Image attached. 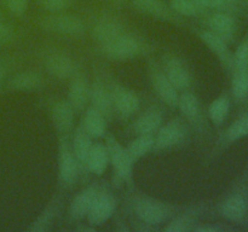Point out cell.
<instances>
[{
	"mask_svg": "<svg viewBox=\"0 0 248 232\" xmlns=\"http://www.w3.org/2000/svg\"><path fill=\"white\" fill-rule=\"evenodd\" d=\"M131 205L138 221L149 227L166 222L173 217L177 209L174 205L148 196H137L132 200Z\"/></svg>",
	"mask_w": 248,
	"mask_h": 232,
	"instance_id": "6da1fadb",
	"label": "cell"
},
{
	"mask_svg": "<svg viewBox=\"0 0 248 232\" xmlns=\"http://www.w3.org/2000/svg\"><path fill=\"white\" fill-rule=\"evenodd\" d=\"M219 213L228 221L237 224L248 222V173H245L239 183L232 188L220 202Z\"/></svg>",
	"mask_w": 248,
	"mask_h": 232,
	"instance_id": "7a4b0ae2",
	"label": "cell"
},
{
	"mask_svg": "<svg viewBox=\"0 0 248 232\" xmlns=\"http://www.w3.org/2000/svg\"><path fill=\"white\" fill-rule=\"evenodd\" d=\"M106 146L108 149L109 162L113 166L114 179L116 185L126 183L127 185H132V171L133 161L128 156L126 147L121 145V143L114 137L113 134H106Z\"/></svg>",
	"mask_w": 248,
	"mask_h": 232,
	"instance_id": "3957f363",
	"label": "cell"
},
{
	"mask_svg": "<svg viewBox=\"0 0 248 232\" xmlns=\"http://www.w3.org/2000/svg\"><path fill=\"white\" fill-rule=\"evenodd\" d=\"M102 53L113 60H128L147 51V46L137 36L123 33L110 43L101 46Z\"/></svg>",
	"mask_w": 248,
	"mask_h": 232,
	"instance_id": "277c9868",
	"label": "cell"
},
{
	"mask_svg": "<svg viewBox=\"0 0 248 232\" xmlns=\"http://www.w3.org/2000/svg\"><path fill=\"white\" fill-rule=\"evenodd\" d=\"M80 167L72 149L69 135H61L58 147V176L63 186L70 188L79 176Z\"/></svg>",
	"mask_w": 248,
	"mask_h": 232,
	"instance_id": "5b68a950",
	"label": "cell"
},
{
	"mask_svg": "<svg viewBox=\"0 0 248 232\" xmlns=\"http://www.w3.org/2000/svg\"><path fill=\"white\" fill-rule=\"evenodd\" d=\"M188 137V128L182 118L176 117L162 125L154 135V151L169 150L182 145Z\"/></svg>",
	"mask_w": 248,
	"mask_h": 232,
	"instance_id": "8992f818",
	"label": "cell"
},
{
	"mask_svg": "<svg viewBox=\"0 0 248 232\" xmlns=\"http://www.w3.org/2000/svg\"><path fill=\"white\" fill-rule=\"evenodd\" d=\"M41 28L50 33L67 36H81L85 33V24L74 14H62L60 12L43 17L39 22Z\"/></svg>",
	"mask_w": 248,
	"mask_h": 232,
	"instance_id": "52a82bcc",
	"label": "cell"
},
{
	"mask_svg": "<svg viewBox=\"0 0 248 232\" xmlns=\"http://www.w3.org/2000/svg\"><path fill=\"white\" fill-rule=\"evenodd\" d=\"M148 72H149L150 84H152L153 88H154L155 93L159 96V98L170 108H177L179 92L172 85L169 77L165 75L161 65L155 60L150 59L149 64H148Z\"/></svg>",
	"mask_w": 248,
	"mask_h": 232,
	"instance_id": "ba28073f",
	"label": "cell"
},
{
	"mask_svg": "<svg viewBox=\"0 0 248 232\" xmlns=\"http://www.w3.org/2000/svg\"><path fill=\"white\" fill-rule=\"evenodd\" d=\"M116 210V198L110 191L102 188L94 198L91 208L86 215L87 224L91 226H102L114 215Z\"/></svg>",
	"mask_w": 248,
	"mask_h": 232,
	"instance_id": "9c48e42d",
	"label": "cell"
},
{
	"mask_svg": "<svg viewBox=\"0 0 248 232\" xmlns=\"http://www.w3.org/2000/svg\"><path fill=\"white\" fill-rule=\"evenodd\" d=\"M90 102L91 106L96 108L107 118V121L113 118L114 105L110 85L103 80L102 75L96 74L93 82L90 85Z\"/></svg>",
	"mask_w": 248,
	"mask_h": 232,
	"instance_id": "30bf717a",
	"label": "cell"
},
{
	"mask_svg": "<svg viewBox=\"0 0 248 232\" xmlns=\"http://www.w3.org/2000/svg\"><path fill=\"white\" fill-rule=\"evenodd\" d=\"M113 97L114 114L120 118H128L140 108V98L133 91L127 87L118 84V82H109Z\"/></svg>",
	"mask_w": 248,
	"mask_h": 232,
	"instance_id": "8fae6325",
	"label": "cell"
},
{
	"mask_svg": "<svg viewBox=\"0 0 248 232\" xmlns=\"http://www.w3.org/2000/svg\"><path fill=\"white\" fill-rule=\"evenodd\" d=\"M160 65L165 75L177 88V91L183 92L189 89L191 85L190 72L181 58L170 53L162 57V62Z\"/></svg>",
	"mask_w": 248,
	"mask_h": 232,
	"instance_id": "7c38bea8",
	"label": "cell"
},
{
	"mask_svg": "<svg viewBox=\"0 0 248 232\" xmlns=\"http://www.w3.org/2000/svg\"><path fill=\"white\" fill-rule=\"evenodd\" d=\"M101 186L97 183L89 185L86 188L78 193L74 198H73L72 203L69 207V217L70 219L74 221H79L86 218L87 213H89L90 208H91L92 203H93L94 198L98 195Z\"/></svg>",
	"mask_w": 248,
	"mask_h": 232,
	"instance_id": "4fadbf2b",
	"label": "cell"
},
{
	"mask_svg": "<svg viewBox=\"0 0 248 232\" xmlns=\"http://www.w3.org/2000/svg\"><path fill=\"white\" fill-rule=\"evenodd\" d=\"M45 68L48 74L60 80L72 77L77 72L74 60L63 52H52L46 56Z\"/></svg>",
	"mask_w": 248,
	"mask_h": 232,
	"instance_id": "5bb4252c",
	"label": "cell"
},
{
	"mask_svg": "<svg viewBox=\"0 0 248 232\" xmlns=\"http://www.w3.org/2000/svg\"><path fill=\"white\" fill-rule=\"evenodd\" d=\"M206 24H207L208 30L217 34L227 43L232 41L236 33V21L228 12L217 11L210 14L206 19Z\"/></svg>",
	"mask_w": 248,
	"mask_h": 232,
	"instance_id": "9a60e30c",
	"label": "cell"
},
{
	"mask_svg": "<svg viewBox=\"0 0 248 232\" xmlns=\"http://www.w3.org/2000/svg\"><path fill=\"white\" fill-rule=\"evenodd\" d=\"M51 118L61 135H69L74 126L75 110L68 101H58L51 109Z\"/></svg>",
	"mask_w": 248,
	"mask_h": 232,
	"instance_id": "2e32d148",
	"label": "cell"
},
{
	"mask_svg": "<svg viewBox=\"0 0 248 232\" xmlns=\"http://www.w3.org/2000/svg\"><path fill=\"white\" fill-rule=\"evenodd\" d=\"M132 4L140 12L149 16L159 18L161 21L173 22L179 23L178 14L171 9V6H167L162 0H132Z\"/></svg>",
	"mask_w": 248,
	"mask_h": 232,
	"instance_id": "e0dca14e",
	"label": "cell"
},
{
	"mask_svg": "<svg viewBox=\"0 0 248 232\" xmlns=\"http://www.w3.org/2000/svg\"><path fill=\"white\" fill-rule=\"evenodd\" d=\"M177 108L179 109L184 118H186L189 122L193 123L196 128L203 127L202 111H201L200 102H199V98L196 97L195 93L190 92L189 89L182 92L179 94Z\"/></svg>",
	"mask_w": 248,
	"mask_h": 232,
	"instance_id": "ac0fdd59",
	"label": "cell"
},
{
	"mask_svg": "<svg viewBox=\"0 0 248 232\" xmlns=\"http://www.w3.org/2000/svg\"><path fill=\"white\" fill-rule=\"evenodd\" d=\"M68 91V102L75 111L84 110L90 101V84L86 77L75 72Z\"/></svg>",
	"mask_w": 248,
	"mask_h": 232,
	"instance_id": "d6986e66",
	"label": "cell"
},
{
	"mask_svg": "<svg viewBox=\"0 0 248 232\" xmlns=\"http://www.w3.org/2000/svg\"><path fill=\"white\" fill-rule=\"evenodd\" d=\"M199 35H200V39L203 41V44L217 56L218 59H219L220 63L223 64V67H224L225 69L232 70V55L229 51L227 41L223 40L220 36L212 33V31L208 30V29L200 31Z\"/></svg>",
	"mask_w": 248,
	"mask_h": 232,
	"instance_id": "ffe728a7",
	"label": "cell"
},
{
	"mask_svg": "<svg viewBox=\"0 0 248 232\" xmlns=\"http://www.w3.org/2000/svg\"><path fill=\"white\" fill-rule=\"evenodd\" d=\"M164 122V113L156 106L147 109L143 111L132 126V130L136 134H153L159 130Z\"/></svg>",
	"mask_w": 248,
	"mask_h": 232,
	"instance_id": "44dd1931",
	"label": "cell"
},
{
	"mask_svg": "<svg viewBox=\"0 0 248 232\" xmlns=\"http://www.w3.org/2000/svg\"><path fill=\"white\" fill-rule=\"evenodd\" d=\"M123 33H125L123 24L118 19L111 17H104L99 19L92 28V36L101 46L110 43Z\"/></svg>",
	"mask_w": 248,
	"mask_h": 232,
	"instance_id": "7402d4cb",
	"label": "cell"
},
{
	"mask_svg": "<svg viewBox=\"0 0 248 232\" xmlns=\"http://www.w3.org/2000/svg\"><path fill=\"white\" fill-rule=\"evenodd\" d=\"M72 140V149L79 163L80 172L86 171V160L92 147V137L85 130L84 126L79 125L74 130Z\"/></svg>",
	"mask_w": 248,
	"mask_h": 232,
	"instance_id": "603a6c76",
	"label": "cell"
},
{
	"mask_svg": "<svg viewBox=\"0 0 248 232\" xmlns=\"http://www.w3.org/2000/svg\"><path fill=\"white\" fill-rule=\"evenodd\" d=\"M43 86V77L35 72H22L10 77L7 81V89L19 92L36 91Z\"/></svg>",
	"mask_w": 248,
	"mask_h": 232,
	"instance_id": "cb8c5ba5",
	"label": "cell"
},
{
	"mask_svg": "<svg viewBox=\"0 0 248 232\" xmlns=\"http://www.w3.org/2000/svg\"><path fill=\"white\" fill-rule=\"evenodd\" d=\"M109 164V154L106 144L96 143L92 144L86 160V171L94 175H102Z\"/></svg>",
	"mask_w": 248,
	"mask_h": 232,
	"instance_id": "d4e9b609",
	"label": "cell"
},
{
	"mask_svg": "<svg viewBox=\"0 0 248 232\" xmlns=\"http://www.w3.org/2000/svg\"><path fill=\"white\" fill-rule=\"evenodd\" d=\"M82 126L92 138H103L107 134V118L93 106L85 110Z\"/></svg>",
	"mask_w": 248,
	"mask_h": 232,
	"instance_id": "484cf974",
	"label": "cell"
},
{
	"mask_svg": "<svg viewBox=\"0 0 248 232\" xmlns=\"http://www.w3.org/2000/svg\"><path fill=\"white\" fill-rule=\"evenodd\" d=\"M201 214L200 207H193L191 209L186 210L183 214L177 215L173 219L167 222L164 227L165 232H186L194 230L195 225L198 224L199 215Z\"/></svg>",
	"mask_w": 248,
	"mask_h": 232,
	"instance_id": "4316f807",
	"label": "cell"
},
{
	"mask_svg": "<svg viewBox=\"0 0 248 232\" xmlns=\"http://www.w3.org/2000/svg\"><path fill=\"white\" fill-rule=\"evenodd\" d=\"M154 147V135L153 134H138L133 140L128 143L126 146L128 156L133 161V163L142 159L143 156L150 152Z\"/></svg>",
	"mask_w": 248,
	"mask_h": 232,
	"instance_id": "83f0119b",
	"label": "cell"
},
{
	"mask_svg": "<svg viewBox=\"0 0 248 232\" xmlns=\"http://www.w3.org/2000/svg\"><path fill=\"white\" fill-rule=\"evenodd\" d=\"M248 135V113L240 116L237 120H235L232 125L229 126L227 130L224 132L222 138V145H229L232 143L237 142L242 138Z\"/></svg>",
	"mask_w": 248,
	"mask_h": 232,
	"instance_id": "f1b7e54d",
	"label": "cell"
},
{
	"mask_svg": "<svg viewBox=\"0 0 248 232\" xmlns=\"http://www.w3.org/2000/svg\"><path fill=\"white\" fill-rule=\"evenodd\" d=\"M58 209H60V202H58V200H55L41 212V214L39 215L35 220H34L33 224H31V227L28 229L29 231L41 232L50 229L53 220L57 217Z\"/></svg>",
	"mask_w": 248,
	"mask_h": 232,
	"instance_id": "f546056e",
	"label": "cell"
},
{
	"mask_svg": "<svg viewBox=\"0 0 248 232\" xmlns=\"http://www.w3.org/2000/svg\"><path fill=\"white\" fill-rule=\"evenodd\" d=\"M230 109V101L227 96H219L208 106V116L215 126L223 125Z\"/></svg>",
	"mask_w": 248,
	"mask_h": 232,
	"instance_id": "4dcf8cb0",
	"label": "cell"
},
{
	"mask_svg": "<svg viewBox=\"0 0 248 232\" xmlns=\"http://www.w3.org/2000/svg\"><path fill=\"white\" fill-rule=\"evenodd\" d=\"M170 6L178 16L184 17H196L205 12V10L193 0H170Z\"/></svg>",
	"mask_w": 248,
	"mask_h": 232,
	"instance_id": "1f68e13d",
	"label": "cell"
},
{
	"mask_svg": "<svg viewBox=\"0 0 248 232\" xmlns=\"http://www.w3.org/2000/svg\"><path fill=\"white\" fill-rule=\"evenodd\" d=\"M232 96L236 101H244L248 96V74L247 72H234L232 75Z\"/></svg>",
	"mask_w": 248,
	"mask_h": 232,
	"instance_id": "d6a6232c",
	"label": "cell"
},
{
	"mask_svg": "<svg viewBox=\"0 0 248 232\" xmlns=\"http://www.w3.org/2000/svg\"><path fill=\"white\" fill-rule=\"evenodd\" d=\"M248 67V35L236 48L232 56V72H247Z\"/></svg>",
	"mask_w": 248,
	"mask_h": 232,
	"instance_id": "836d02e7",
	"label": "cell"
},
{
	"mask_svg": "<svg viewBox=\"0 0 248 232\" xmlns=\"http://www.w3.org/2000/svg\"><path fill=\"white\" fill-rule=\"evenodd\" d=\"M72 0H40V5L44 10L51 12V14H57L68 9Z\"/></svg>",
	"mask_w": 248,
	"mask_h": 232,
	"instance_id": "e575fe53",
	"label": "cell"
},
{
	"mask_svg": "<svg viewBox=\"0 0 248 232\" xmlns=\"http://www.w3.org/2000/svg\"><path fill=\"white\" fill-rule=\"evenodd\" d=\"M4 4L9 12L15 16H22L28 10L29 0H4Z\"/></svg>",
	"mask_w": 248,
	"mask_h": 232,
	"instance_id": "d590c367",
	"label": "cell"
},
{
	"mask_svg": "<svg viewBox=\"0 0 248 232\" xmlns=\"http://www.w3.org/2000/svg\"><path fill=\"white\" fill-rule=\"evenodd\" d=\"M193 1H195L203 10H220L222 11L229 7V4H227L224 0H193Z\"/></svg>",
	"mask_w": 248,
	"mask_h": 232,
	"instance_id": "8d00e7d4",
	"label": "cell"
},
{
	"mask_svg": "<svg viewBox=\"0 0 248 232\" xmlns=\"http://www.w3.org/2000/svg\"><path fill=\"white\" fill-rule=\"evenodd\" d=\"M14 38V30L7 24L0 21V46L6 45Z\"/></svg>",
	"mask_w": 248,
	"mask_h": 232,
	"instance_id": "74e56055",
	"label": "cell"
},
{
	"mask_svg": "<svg viewBox=\"0 0 248 232\" xmlns=\"http://www.w3.org/2000/svg\"><path fill=\"white\" fill-rule=\"evenodd\" d=\"M193 231L195 232H218L222 231V227L217 225H200V226L194 227Z\"/></svg>",
	"mask_w": 248,
	"mask_h": 232,
	"instance_id": "f35d334b",
	"label": "cell"
},
{
	"mask_svg": "<svg viewBox=\"0 0 248 232\" xmlns=\"http://www.w3.org/2000/svg\"><path fill=\"white\" fill-rule=\"evenodd\" d=\"M10 63L6 59H0V86L2 85L4 80L6 79L7 72H9Z\"/></svg>",
	"mask_w": 248,
	"mask_h": 232,
	"instance_id": "ab89813d",
	"label": "cell"
},
{
	"mask_svg": "<svg viewBox=\"0 0 248 232\" xmlns=\"http://www.w3.org/2000/svg\"><path fill=\"white\" fill-rule=\"evenodd\" d=\"M224 1H225V2H227V4L232 5V4H235V2L240 1V0H224Z\"/></svg>",
	"mask_w": 248,
	"mask_h": 232,
	"instance_id": "60d3db41",
	"label": "cell"
},
{
	"mask_svg": "<svg viewBox=\"0 0 248 232\" xmlns=\"http://www.w3.org/2000/svg\"><path fill=\"white\" fill-rule=\"evenodd\" d=\"M115 1H120V2H123V1H127V0H115Z\"/></svg>",
	"mask_w": 248,
	"mask_h": 232,
	"instance_id": "b9f144b4",
	"label": "cell"
}]
</instances>
